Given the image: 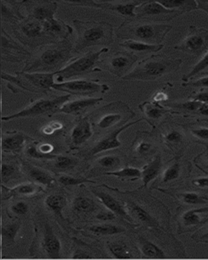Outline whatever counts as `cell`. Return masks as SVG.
<instances>
[{
    "mask_svg": "<svg viewBox=\"0 0 208 260\" xmlns=\"http://www.w3.org/2000/svg\"><path fill=\"white\" fill-rule=\"evenodd\" d=\"M172 29L170 24H156L136 18L126 19L116 32L117 39L159 45Z\"/></svg>",
    "mask_w": 208,
    "mask_h": 260,
    "instance_id": "6da1fadb",
    "label": "cell"
},
{
    "mask_svg": "<svg viewBox=\"0 0 208 260\" xmlns=\"http://www.w3.org/2000/svg\"><path fill=\"white\" fill-rule=\"evenodd\" d=\"M182 62V59H172L162 54L152 55L140 61L122 79L125 81H155L178 71Z\"/></svg>",
    "mask_w": 208,
    "mask_h": 260,
    "instance_id": "7a4b0ae2",
    "label": "cell"
},
{
    "mask_svg": "<svg viewBox=\"0 0 208 260\" xmlns=\"http://www.w3.org/2000/svg\"><path fill=\"white\" fill-rule=\"evenodd\" d=\"M78 31V42L76 52L84 49L98 46H109L114 42V28L113 24L106 21H74Z\"/></svg>",
    "mask_w": 208,
    "mask_h": 260,
    "instance_id": "3957f363",
    "label": "cell"
},
{
    "mask_svg": "<svg viewBox=\"0 0 208 260\" xmlns=\"http://www.w3.org/2000/svg\"><path fill=\"white\" fill-rule=\"evenodd\" d=\"M134 116V112L127 104L122 101H116L98 109L90 122L93 130L105 132L124 125Z\"/></svg>",
    "mask_w": 208,
    "mask_h": 260,
    "instance_id": "277c9868",
    "label": "cell"
},
{
    "mask_svg": "<svg viewBox=\"0 0 208 260\" xmlns=\"http://www.w3.org/2000/svg\"><path fill=\"white\" fill-rule=\"evenodd\" d=\"M109 51V49L108 47H103L98 51H90L72 61L71 63L59 71L55 72V75L57 76L58 81H63L72 77L86 75L94 72H100L102 70L98 68L100 56L103 53Z\"/></svg>",
    "mask_w": 208,
    "mask_h": 260,
    "instance_id": "5b68a950",
    "label": "cell"
},
{
    "mask_svg": "<svg viewBox=\"0 0 208 260\" xmlns=\"http://www.w3.org/2000/svg\"><path fill=\"white\" fill-rule=\"evenodd\" d=\"M159 139L174 156H183L189 146V138L182 124L164 123L159 129Z\"/></svg>",
    "mask_w": 208,
    "mask_h": 260,
    "instance_id": "8992f818",
    "label": "cell"
},
{
    "mask_svg": "<svg viewBox=\"0 0 208 260\" xmlns=\"http://www.w3.org/2000/svg\"><path fill=\"white\" fill-rule=\"evenodd\" d=\"M135 18L146 20L148 22H166L177 18L184 12L179 11L170 10L164 8L158 1H143V4L136 7L134 9Z\"/></svg>",
    "mask_w": 208,
    "mask_h": 260,
    "instance_id": "52a82bcc",
    "label": "cell"
},
{
    "mask_svg": "<svg viewBox=\"0 0 208 260\" xmlns=\"http://www.w3.org/2000/svg\"><path fill=\"white\" fill-rule=\"evenodd\" d=\"M174 49L194 56L206 54L208 51V28L190 25L187 35L182 42L176 44Z\"/></svg>",
    "mask_w": 208,
    "mask_h": 260,
    "instance_id": "ba28073f",
    "label": "cell"
},
{
    "mask_svg": "<svg viewBox=\"0 0 208 260\" xmlns=\"http://www.w3.org/2000/svg\"><path fill=\"white\" fill-rule=\"evenodd\" d=\"M70 98L71 95L67 93L65 95L58 96L55 99L39 100L17 113L13 114L11 116H4L2 117V120L9 121L20 118L36 117L43 114L56 112L63 104L70 101Z\"/></svg>",
    "mask_w": 208,
    "mask_h": 260,
    "instance_id": "9c48e42d",
    "label": "cell"
},
{
    "mask_svg": "<svg viewBox=\"0 0 208 260\" xmlns=\"http://www.w3.org/2000/svg\"><path fill=\"white\" fill-rule=\"evenodd\" d=\"M182 156H174L168 161L165 169L162 171L158 181L151 188L156 189L160 187L174 185L187 178L191 172V165L188 161H182Z\"/></svg>",
    "mask_w": 208,
    "mask_h": 260,
    "instance_id": "30bf717a",
    "label": "cell"
},
{
    "mask_svg": "<svg viewBox=\"0 0 208 260\" xmlns=\"http://www.w3.org/2000/svg\"><path fill=\"white\" fill-rule=\"evenodd\" d=\"M51 89L66 92L70 95L90 96L95 93H106L110 87L106 84L100 83L98 80L78 79L54 83Z\"/></svg>",
    "mask_w": 208,
    "mask_h": 260,
    "instance_id": "8fae6325",
    "label": "cell"
},
{
    "mask_svg": "<svg viewBox=\"0 0 208 260\" xmlns=\"http://www.w3.org/2000/svg\"><path fill=\"white\" fill-rule=\"evenodd\" d=\"M143 1H121V2H111V1H92V0H82V1H67V4L76 6L87 7V8L102 9L104 11L114 12L117 14L125 16L127 19L135 18L134 9L136 7L143 4Z\"/></svg>",
    "mask_w": 208,
    "mask_h": 260,
    "instance_id": "7c38bea8",
    "label": "cell"
},
{
    "mask_svg": "<svg viewBox=\"0 0 208 260\" xmlns=\"http://www.w3.org/2000/svg\"><path fill=\"white\" fill-rule=\"evenodd\" d=\"M177 222L179 235L199 230L208 222V207L179 211Z\"/></svg>",
    "mask_w": 208,
    "mask_h": 260,
    "instance_id": "4fadbf2b",
    "label": "cell"
},
{
    "mask_svg": "<svg viewBox=\"0 0 208 260\" xmlns=\"http://www.w3.org/2000/svg\"><path fill=\"white\" fill-rule=\"evenodd\" d=\"M137 60L138 57L133 53L120 51L100 60L99 65L116 77L123 78Z\"/></svg>",
    "mask_w": 208,
    "mask_h": 260,
    "instance_id": "5bb4252c",
    "label": "cell"
},
{
    "mask_svg": "<svg viewBox=\"0 0 208 260\" xmlns=\"http://www.w3.org/2000/svg\"><path fill=\"white\" fill-rule=\"evenodd\" d=\"M158 150L156 138L147 131H137L130 146L132 156L136 159L150 160Z\"/></svg>",
    "mask_w": 208,
    "mask_h": 260,
    "instance_id": "9a60e30c",
    "label": "cell"
},
{
    "mask_svg": "<svg viewBox=\"0 0 208 260\" xmlns=\"http://www.w3.org/2000/svg\"><path fill=\"white\" fill-rule=\"evenodd\" d=\"M143 120H144V119L141 118V119L135 120V121L126 123V124L119 127V128L112 130L110 133L104 135L103 137H101L99 140L97 141L95 144L92 146L90 150H88L87 153H86V157L90 158V157L94 156L96 154H100V153L115 150V149L121 147L122 146V142L119 140V135L123 131L126 130L127 128H130L131 126L140 123Z\"/></svg>",
    "mask_w": 208,
    "mask_h": 260,
    "instance_id": "2e32d148",
    "label": "cell"
},
{
    "mask_svg": "<svg viewBox=\"0 0 208 260\" xmlns=\"http://www.w3.org/2000/svg\"><path fill=\"white\" fill-rule=\"evenodd\" d=\"M90 190L92 193H94V196L99 200L100 203L106 207L107 209L112 211L115 215L121 217V219H125V221L128 222L133 227L137 226L134 223V219L128 213L125 207L121 205V203L117 200L116 198L104 191L97 189V188H90Z\"/></svg>",
    "mask_w": 208,
    "mask_h": 260,
    "instance_id": "e0dca14e",
    "label": "cell"
},
{
    "mask_svg": "<svg viewBox=\"0 0 208 260\" xmlns=\"http://www.w3.org/2000/svg\"><path fill=\"white\" fill-rule=\"evenodd\" d=\"M139 109L143 114V119L153 128L161 124L162 120L168 114H177L174 110L168 109L164 106L157 103L146 101L138 106Z\"/></svg>",
    "mask_w": 208,
    "mask_h": 260,
    "instance_id": "ac0fdd59",
    "label": "cell"
},
{
    "mask_svg": "<svg viewBox=\"0 0 208 260\" xmlns=\"http://www.w3.org/2000/svg\"><path fill=\"white\" fill-rule=\"evenodd\" d=\"M124 207H125L128 213L132 216L133 215L138 221L141 222L144 225L147 226L149 229H155V230H164L166 231L155 219V216L151 215L149 211L145 209L141 205L137 204L136 202L133 200L124 202Z\"/></svg>",
    "mask_w": 208,
    "mask_h": 260,
    "instance_id": "d6986e66",
    "label": "cell"
},
{
    "mask_svg": "<svg viewBox=\"0 0 208 260\" xmlns=\"http://www.w3.org/2000/svg\"><path fill=\"white\" fill-rule=\"evenodd\" d=\"M94 134L91 122L88 117H84L78 120V123L72 128L70 134V142L74 148L86 143Z\"/></svg>",
    "mask_w": 208,
    "mask_h": 260,
    "instance_id": "ffe728a7",
    "label": "cell"
},
{
    "mask_svg": "<svg viewBox=\"0 0 208 260\" xmlns=\"http://www.w3.org/2000/svg\"><path fill=\"white\" fill-rule=\"evenodd\" d=\"M42 247L48 258H59L60 257L61 242L54 233L52 228L47 223L45 224V232L42 241Z\"/></svg>",
    "mask_w": 208,
    "mask_h": 260,
    "instance_id": "44dd1931",
    "label": "cell"
},
{
    "mask_svg": "<svg viewBox=\"0 0 208 260\" xmlns=\"http://www.w3.org/2000/svg\"><path fill=\"white\" fill-rule=\"evenodd\" d=\"M163 171V158L161 154H156L153 158L150 159L147 165H144L141 169V180L143 185L142 189H147V186L151 181H155V179L161 174Z\"/></svg>",
    "mask_w": 208,
    "mask_h": 260,
    "instance_id": "7402d4cb",
    "label": "cell"
},
{
    "mask_svg": "<svg viewBox=\"0 0 208 260\" xmlns=\"http://www.w3.org/2000/svg\"><path fill=\"white\" fill-rule=\"evenodd\" d=\"M182 124L190 141L198 144L208 145V121L199 120Z\"/></svg>",
    "mask_w": 208,
    "mask_h": 260,
    "instance_id": "603a6c76",
    "label": "cell"
},
{
    "mask_svg": "<svg viewBox=\"0 0 208 260\" xmlns=\"http://www.w3.org/2000/svg\"><path fill=\"white\" fill-rule=\"evenodd\" d=\"M102 100L103 98H87V99L74 100L70 103L67 102L58 110L57 112L71 114V115H81L90 108L99 104Z\"/></svg>",
    "mask_w": 208,
    "mask_h": 260,
    "instance_id": "cb8c5ba5",
    "label": "cell"
},
{
    "mask_svg": "<svg viewBox=\"0 0 208 260\" xmlns=\"http://www.w3.org/2000/svg\"><path fill=\"white\" fill-rule=\"evenodd\" d=\"M125 158L119 153H110L98 157L94 161V168L101 175L125 166Z\"/></svg>",
    "mask_w": 208,
    "mask_h": 260,
    "instance_id": "d4e9b609",
    "label": "cell"
},
{
    "mask_svg": "<svg viewBox=\"0 0 208 260\" xmlns=\"http://www.w3.org/2000/svg\"><path fill=\"white\" fill-rule=\"evenodd\" d=\"M137 247L145 258H166L167 257L165 251L161 247L142 235L137 237Z\"/></svg>",
    "mask_w": 208,
    "mask_h": 260,
    "instance_id": "484cf974",
    "label": "cell"
},
{
    "mask_svg": "<svg viewBox=\"0 0 208 260\" xmlns=\"http://www.w3.org/2000/svg\"><path fill=\"white\" fill-rule=\"evenodd\" d=\"M29 137L21 132L9 133L4 137L1 142V147L4 152H18L25 146Z\"/></svg>",
    "mask_w": 208,
    "mask_h": 260,
    "instance_id": "4316f807",
    "label": "cell"
},
{
    "mask_svg": "<svg viewBox=\"0 0 208 260\" xmlns=\"http://www.w3.org/2000/svg\"><path fill=\"white\" fill-rule=\"evenodd\" d=\"M157 190L161 191L163 193L171 195L178 199V201L186 204V205H203L208 204V197L205 195L200 194L196 192L192 191H186V192H172L167 191L164 189H157Z\"/></svg>",
    "mask_w": 208,
    "mask_h": 260,
    "instance_id": "83f0119b",
    "label": "cell"
},
{
    "mask_svg": "<svg viewBox=\"0 0 208 260\" xmlns=\"http://www.w3.org/2000/svg\"><path fill=\"white\" fill-rule=\"evenodd\" d=\"M25 79L29 81L31 85L42 89L50 90L54 84L55 73H23Z\"/></svg>",
    "mask_w": 208,
    "mask_h": 260,
    "instance_id": "f1b7e54d",
    "label": "cell"
},
{
    "mask_svg": "<svg viewBox=\"0 0 208 260\" xmlns=\"http://www.w3.org/2000/svg\"><path fill=\"white\" fill-rule=\"evenodd\" d=\"M21 222L16 220V221L4 224L1 227L0 238L2 241L1 245L3 246H12L14 244L17 234L21 230Z\"/></svg>",
    "mask_w": 208,
    "mask_h": 260,
    "instance_id": "f546056e",
    "label": "cell"
},
{
    "mask_svg": "<svg viewBox=\"0 0 208 260\" xmlns=\"http://www.w3.org/2000/svg\"><path fill=\"white\" fill-rule=\"evenodd\" d=\"M158 3L167 9L179 11L184 13L198 9L197 3L194 0H160Z\"/></svg>",
    "mask_w": 208,
    "mask_h": 260,
    "instance_id": "4dcf8cb0",
    "label": "cell"
},
{
    "mask_svg": "<svg viewBox=\"0 0 208 260\" xmlns=\"http://www.w3.org/2000/svg\"><path fill=\"white\" fill-rule=\"evenodd\" d=\"M120 47H124L127 51L131 52H157L163 48V44H147L133 40H126L124 43H120Z\"/></svg>",
    "mask_w": 208,
    "mask_h": 260,
    "instance_id": "1f68e13d",
    "label": "cell"
},
{
    "mask_svg": "<svg viewBox=\"0 0 208 260\" xmlns=\"http://www.w3.org/2000/svg\"><path fill=\"white\" fill-rule=\"evenodd\" d=\"M26 172L33 181L41 185L51 187L55 182V180L50 173H47V171L39 169L38 167L27 165Z\"/></svg>",
    "mask_w": 208,
    "mask_h": 260,
    "instance_id": "d6a6232c",
    "label": "cell"
},
{
    "mask_svg": "<svg viewBox=\"0 0 208 260\" xmlns=\"http://www.w3.org/2000/svg\"><path fill=\"white\" fill-rule=\"evenodd\" d=\"M103 176H112V177H117L121 179V181L127 180V181H137L141 178V169L133 168V167L125 165L124 168L120 170L113 171L103 173Z\"/></svg>",
    "mask_w": 208,
    "mask_h": 260,
    "instance_id": "836d02e7",
    "label": "cell"
},
{
    "mask_svg": "<svg viewBox=\"0 0 208 260\" xmlns=\"http://www.w3.org/2000/svg\"><path fill=\"white\" fill-rule=\"evenodd\" d=\"M45 204L58 217L63 219V210L67 205V199L63 195L51 194L46 199Z\"/></svg>",
    "mask_w": 208,
    "mask_h": 260,
    "instance_id": "e575fe53",
    "label": "cell"
},
{
    "mask_svg": "<svg viewBox=\"0 0 208 260\" xmlns=\"http://www.w3.org/2000/svg\"><path fill=\"white\" fill-rule=\"evenodd\" d=\"M73 208L77 213L87 215L95 211L96 204L90 198L79 195L74 199Z\"/></svg>",
    "mask_w": 208,
    "mask_h": 260,
    "instance_id": "d590c367",
    "label": "cell"
},
{
    "mask_svg": "<svg viewBox=\"0 0 208 260\" xmlns=\"http://www.w3.org/2000/svg\"><path fill=\"white\" fill-rule=\"evenodd\" d=\"M88 230L91 232L92 234L97 236H102V237L124 234L126 231L124 228L111 224V223H102V224L90 226L88 228Z\"/></svg>",
    "mask_w": 208,
    "mask_h": 260,
    "instance_id": "8d00e7d4",
    "label": "cell"
},
{
    "mask_svg": "<svg viewBox=\"0 0 208 260\" xmlns=\"http://www.w3.org/2000/svg\"><path fill=\"white\" fill-rule=\"evenodd\" d=\"M70 47L65 50H58V49L48 50L42 55L41 62L45 66H53L57 64L60 61L63 60V58L66 56L67 53L70 52Z\"/></svg>",
    "mask_w": 208,
    "mask_h": 260,
    "instance_id": "74e56055",
    "label": "cell"
},
{
    "mask_svg": "<svg viewBox=\"0 0 208 260\" xmlns=\"http://www.w3.org/2000/svg\"><path fill=\"white\" fill-rule=\"evenodd\" d=\"M107 246H108L110 254L113 256V258H117V259H127V258H133L128 246L124 242H109Z\"/></svg>",
    "mask_w": 208,
    "mask_h": 260,
    "instance_id": "f35d334b",
    "label": "cell"
},
{
    "mask_svg": "<svg viewBox=\"0 0 208 260\" xmlns=\"http://www.w3.org/2000/svg\"><path fill=\"white\" fill-rule=\"evenodd\" d=\"M40 190H41V188L33 183L21 184V185L14 187L13 189H9L8 198L17 196V195L31 196V195L37 194Z\"/></svg>",
    "mask_w": 208,
    "mask_h": 260,
    "instance_id": "ab89813d",
    "label": "cell"
},
{
    "mask_svg": "<svg viewBox=\"0 0 208 260\" xmlns=\"http://www.w3.org/2000/svg\"><path fill=\"white\" fill-rule=\"evenodd\" d=\"M53 158L55 168L61 171L71 170L79 164V159L76 157L55 155Z\"/></svg>",
    "mask_w": 208,
    "mask_h": 260,
    "instance_id": "60d3db41",
    "label": "cell"
},
{
    "mask_svg": "<svg viewBox=\"0 0 208 260\" xmlns=\"http://www.w3.org/2000/svg\"><path fill=\"white\" fill-rule=\"evenodd\" d=\"M208 69V52H206L202 57V59H200L198 63L194 65V68L190 70L189 73L182 76V80L185 82H188L190 79H193L194 77L198 75L204 70Z\"/></svg>",
    "mask_w": 208,
    "mask_h": 260,
    "instance_id": "b9f144b4",
    "label": "cell"
},
{
    "mask_svg": "<svg viewBox=\"0 0 208 260\" xmlns=\"http://www.w3.org/2000/svg\"><path fill=\"white\" fill-rule=\"evenodd\" d=\"M59 184L63 186H75V185H83L85 183H91V184H96V181H92L86 177H75L67 175H63L59 177Z\"/></svg>",
    "mask_w": 208,
    "mask_h": 260,
    "instance_id": "7bdbcfd3",
    "label": "cell"
},
{
    "mask_svg": "<svg viewBox=\"0 0 208 260\" xmlns=\"http://www.w3.org/2000/svg\"><path fill=\"white\" fill-rule=\"evenodd\" d=\"M51 6H40L34 8L33 10V17L39 20H50L53 18L54 9L51 8Z\"/></svg>",
    "mask_w": 208,
    "mask_h": 260,
    "instance_id": "ee69618b",
    "label": "cell"
},
{
    "mask_svg": "<svg viewBox=\"0 0 208 260\" xmlns=\"http://www.w3.org/2000/svg\"><path fill=\"white\" fill-rule=\"evenodd\" d=\"M194 162L198 169L208 174V145H206V149L194 158Z\"/></svg>",
    "mask_w": 208,
    "mask_h": 260,
    "instance_id": "f6af8a7d",
    "label": "cell"
},
{
    "mask_svg": "<svg viewBox=\"0 0 208 260\" xmlns=\"http://www.w3.org/2000/svg\"><path fill=\"white\" fill-rule=\"evenodd\" d=\"M23 32H25L27 36L29 38H35L39 36L43 30V27L35 21L25 23V25L22 27Z\"/></svg>",
    "mask_w": 208,
    "mask_h": 260,
    "instance_id": "bcb514c9",
    "label": "cell"
},
{
    "mask_svg": "<svg viewBox=\"0 0 208 260\" xmlns=\"http://www.w3.org/2000/svg\"><path fill=\"white\" fill-rule=\"evenodd\" d=\"M190 184L195 189L208 192V177H194L190 180Z\"/></svg>",
    "mask_w": 208,
    "mask_h": 260,
    "instance_id": "7dc6e473",
    "label": "cell"
},
{
    "mask_svg": "<svg viewBox=\"0 0 208 260\" xmlns=\"http://www.w3.org/2000/svg\"><path fill=\"white\" fill-rule=\"evenodd\" d=\"M29 207L28 203L24 201L17 202L11 207V211L17 215H25L28 213Z\"/></svg>",
    "mask_w": 208,
    "mask_h": 260,
    "instance_id": "c3c4849f",
    "label": "cell"
},
{
    "mask_svg": "<svg viewBox=\"0 0 208 260\" xmlns=\"http://www.w3.org/2000/svg\"><path fill=\"white\" fill-rule=\"evenodd\" d=\"M16 173V169L13 165L9 164H3L1 165V177L3 181H9Z\"/></svg>",
    "mask_w": 208,
    "mask_h": 260,
    "instance_id": "681fc988",
    "label": "cell"
},
{
    "mask_svg": "<svg viewBox=\"0 0 208 260\" xmlns=\"http://www.w3.org/2000/svg\"><path fill=\"white\" fill-rule=\"evenodd\" d=\"M44 25H45L46 30L48 31V32L59 34V32H61L63 31V25H62L59 21L53 18L46 20Z\"/></svg>",
    "mask_w": 208,
    "mask_h": 260,
    "instance_id": "f907efd6",
    "label": "cell"
},
{
    "mask_svg": "<svg viewBox=\"0 0 208 260\" xmlns=\"http://www.w3.org/2000/svg\"><path fill=\"white\" fill-rule=\"evenodd\" d=\"M63 127V124L60 122H50L49 124L43 126V128H42V132L45 134V135H51V134H53L54 133L56 132L58 130L62 129Z\"/></svg>",
    "mask_w": 208,
    "mask_h": 260,
    "instance_id": "816d5d0a",
    "label": "cell"
},
{
    "mask_svg": "<svg viewBox=\"0 0 208 260\" xmlns=\"http://www.w3.org/2000/svg\"><path fill=\"white\" fill-rule=\"evenodd\" d=\"M183 87L186 86H192V87L205 88L208 89V76L206 77H201L199 79L194 80V81H188L182 84Z\"/></svg>",
    "mask_w": 208,
    "mask_h": 260,
    "instance_id": "f5cc1de1",
    "label": "cell"
},
{
    "mask_svg": "<svg viewBox=\"0 0 208 260\" xmlns=\"http://www.w3.org/2000/svg\"><path fill=\"white\" fill-rule=\"evenodd\" d=\"M189 100L198 101L202 104H208V89H202L200 91L192 93L189 97Z\"/></svg>",
    "mask_w": 208,
    "mask_h": 260,
    "instance_id": "db71d44e",
    "label": "cell"
},
{
    "mask_svg": "<svg viewBox=\"0 0 208 260\" xmlns=\"http://www.w3.org/2000/svg\"><path fill=\"white\" fill-rule=\"evenodd\" d=\"M116 218H117V215L109 210L100 211L99 213L96 215V219H98L100 221H113L116 219Z\"/></svg>",
    "mask_w": 208,
    "mask_h": 260,
    "instance_id": "11a10c76",
    "label": "cell"
},
{
    "mask_svg": "<svg viewBox=\"0 0 208 260\" xmlns=\"http://www.w3.org/2000/svg\"><path fill=\"white\" fill-rule=\"evenodd\" d=\"M191 238L194 240L195 242L208 243V229L205 230V231L202 232V233H197V234L192 236Z\"/></svg>",
    "mask_w": 208,
    "mask_h": 260,
    "instance_id": "9f6ffc18",
    "label": "cell"
},
{
    "mask_svg": "<svg viewBox=\"0 0 208 260\" xmlns=\"http://www.w3.org/2000/svg\"><path fill=\"white\" fill-rule=\"evenodd\" d=\"M167 93L166 92L163 91V90H159V91L155 92L154 93V95L152 96V100H153L154 103H161V102L166 101L167 100Z\"/></svg>",
    "mask_w": 208,
    "mask_h": 260,
    "instance_id": "6f0895ef",
    "label": "cell"
},
{
    "mask_svg": "<svg viewBox=\"0 0 208 260\" xmlns=\"http://www.w3.org/2000/svg\"><path fill=\"white\" fill-rule=\"evenodd\" d=\"M194 117L208 118V104H201Z\"/></svg>",
    "mask_w": 208,
    "mask_h": 260,
    "instance_id": "680465c9",
    "label": "cell"
},
{
    "mask_svg": "<svg viewBox=\"0 0 208 260\" xmlns=\"http://www.w3.org/2000/svg\"><path fill=\"white\" fill-rule=\"evenodd\" d=\"M73 258H93L91 255L89 254L87 252L84 251L82 250H78L74 253V255L72 256Z\"/></svg>",
    "mask_w": 208,
    "mask_h": 260,
    "instance_id": "91938a15",
    "label": "cell"
},
{
    "mask_svg": "<svg viewBox=\"0 0 208 260\" xmlns=\"http://www.w3.org/2000/svg\"><path fill=\"white\" fill-rule=\"evenodd\" d=\"M196 3H197V8L206 12V14L208 15V1L198 0V1H196Z\"/></svg>",
    "mask_w": 208,
    "mask_h": 260,
    "instance_id": "94428289",
    "label": "cell"
},
{
    "mask_svg": "<svg viewBox=\"0 0 208 260\" xmlns=\"http://www.w3.org/2000/svg\"><path fill=\"white\" fill-rule=\"evenodd\" d=\"M2 182H3L2 177H0V187L2 186Z\"/></svg>",
    "mask_w": 208,
    "mask_h": 260,
    "instance_id": "6125c7cd",
    "label": "cell"
}]
</instances>
